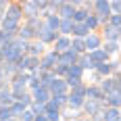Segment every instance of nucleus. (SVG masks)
<instances>
[{
	"mask_svg": "<svg viewBox=\"0 0 121 121\" xmlns=\"http://www.w3.org/2000/svg\"><path fill=\"white\" fill-rule=\"evenodd\" d=\"M17 38L23 40V42H31V40H36V29L29 27L27 23H21L19 29H17Z\"/></svg>",
	"mask_w": 121,
	"mask_h": 121,
	"instance_id": "nucleus-14",
	"label": "nucleus"
},
{
	"mask_svg": "<svg viewBox=\"0 0 121 121\" xmlns=\"http://www.w3.org/2000/svg\"><path fill=\"white\" fill-rule=\"evenodd\" d=\"M13 102V92L11 88H9V84H2L0 86V107H11Z\"/></svg>",
	"mask_w": 121,
	"mask_h": 121,
	"instance_id": "nucleus-18",
	"label": "nucleus"
},
{
	"mask_svg": "<svg viewBox=\"0 0 121 121\" xmlns=\"http://www.w3.org/2000/svg\"><path fill=\"white\" fill-rule=\"evenodd\" d=\"M48 92H50V96H56V94H67L69 88H67V84H65V79L54 77V79L50 82V86H48Z\"/></svg>",
	"mask_w": 121,
	"mask_h": 121,
	"instance_id": "nucleus-11",
	"label": "nucleus"
},
{
	"mask_svg": "<svg viewBox=\"0 0 121 121\" xmlns=\"http://www.w3.org/2000/svg\"><path fill=\"white\" fill-rule=\"evenodd\" d=\"M17 121H34V113H31L29 109H25L23 113H21V115L17 117Z\"/></svg>",
	"mask_w": 121,
	"mask_h": 121,
	"instance_id": "nucleus-31",
	"label": "nucleus"
},
{
	"mask_svg": "<svg viewBox=\"0 0 121 121\" xmlns=\"http://www.w3.org/2000/svg\"><path fill=\"white\" fill-rule=\"evenodd\" d=\"M75 65H79V67L84 69V73L94 71V65H92V60L88 59V54H79V56H77V63H75Z\"/></svg>",
	"mask_w": 121,
	"mask_h": 121,
	"instance_id": "nucleus-25",
	"label": "nucleus"
},
{
	"mask_svg": "<svg viewBox=\"0 0 121 121\" xmlns=\"http://www.w3.org/2000/svg\"><path fill=\"white\" fill-rule=\"evenodd\" d=\"M102 121H121L119 109H102Z\"/></svg>",
	"mask_w": 121,
	"mask_h": 121,
	"instance_id": "nucleus-24",
	"label": "nucleus"
},
{
	"mask_svg": "<svg viewBox=\"0 0 121 121\" xmlns=\"http://www.w3.org/2000/svg\"><path fill=\"white\" fill-rule=\"evenodd\" d=\"M56 60H59V54H56L54 50L48 48L42 56H40V71H54Z\"/></svg>",
	"mask_w": 121,
	"mask_h": 121,
	"instance_id": "nucleus-4",
	"label": "nucleus"
},
{
	"mask_svg": "<svg viewBox=\"0 0 121 121\" xmlns=\"http://www.w3.org/2000/svg\"><path fill=\"white\" fill-rule=\"evenodd\" d=\"M0 71H2V75H4V79L9 82L13 75L17 73V69H15V65H13V63H2V65H0Z\"/></svg>",
	"mask_w": 121,
	"mask_h": 121,
	"instance_id": "nucleus-28",
	"label": "nucleus"
},
{
	"mask_svg": "<svg viewBox=\"0 0 121 121\" xmlns=\"http://www.w3.org/2000/svg\"><path fill=\"white\" fill-rule=\"evenodd\" d=\"M71 27H73V21L60 19V23H59V36H67V38H71Z\"/></svg>",
	"mask_w": 121,
	"mask_h": 121,
	"instance_id": "nucleus-26",
	"label": "nucleus"
},
{
	"mask_svg": "<svg viewBox=\"0 0 121 121\" xmlns=\"http://www.w3.org/2000/svg\"><path fill=\"white\" fill-rule=\"evenodd\" d=\"M46 50H48V48H46L42 42L31 40V42H27V50H25V54H27V56H36V59H40V56H42Z\"/></svg>",
	"mask_w": 121,
	"mask_h": 121,
	"instance_id": "nucleus-9",
	"label": "nucleus"
},
{
	"mask_svg": "<svg viewBox=\"0 0 121 121\" xmlns=\"http://www.w3.org/2000/svg\"><path fill=\"white\" fill-rule=\"evenodd\" d=\"M107 23H109L111 27H117V29H121V15H111Z\"/></svg>",
	"mask_w": 121,
	"mask_h": 121,
	"instance_id": "nucleus-29",
	"label": "nucleus"
},
{
	"mask_svg": "<svg viewBox=\"0 0 121 121\" xmlns=\"http://www.w3.org/2000/svg\"><path fill=\"white\" fill-rule=\"evenodd\" d=\"M69 50H73L77 56L79 54H86V46H84V40H77V38H71V46Z\"/></svg>",
	"mask_w": 121,
	"mask_h": 121,
	"instance_id": "nucleus-27",
	"label": "nucleus"
},
{
	"mask_svg": "<svg viewBox=\"0 0 121 121\" xmlns=\"http://www.w3.org/2000/svg\"><path fill=\"white\" fill-rule=\"evenodd\" d=\"M29 111L34 113V117H40V115H44V107H42V104H31V107H29Z\"/></svg>",
	"mask_w": 121,
	"mask_h": 121,
	"instance_id": "nucleus-32",
	"label": "nucleus"
},
{
	"mask_svg": "<svg viewBox=\"0 0 121 121\" xmlns=\"http://www.w3.org/2000/svg\"><path fill=\"white\" fill-rule=\"evenodd\" d=\"M6 6H9V2H6V0H0V19L4 17V13H6Z\"/></svg>",
	"mask_w": 121,
	"mask_h": 121,
	"instance_id": "nucleus-33",
	"label": "nucleus"
},
{
	"mask_svg": "<svg viewBox=\"0 0 121 121\" xmlns=\"http://www.w3.org/2000/svg\"><path fill=\"white\" fill-rule=\"evenodd\" d=\"M90 31H88V27H86L84 23H73L71 27V38H77V40H84L86 36H88Z\"/></svg>",
	"mask_w": 121,
	"mask_h": 121,
	"instance_id": "nucleus-22",
	"label": "nucleus"
},
{
	"mask_svg": "<svg viewBox=\"0 0 121 121\" xmlns=\"http://www.w3.org/2000/svg\"><path fill=\"white\" fill-rule=\"evenodd\" d=\"M86 54H88V59L92 60V65H94V67H96V65H100V63H107V60H111L109 54H107L102 48H96V50H92V52H86Z\"/></svg>",
	"mask_w": 121,
	"mask_h": 121,
	"instance_id": "nucleus-16",
	"label": "nucleus"
},
{
	"mask_svg": "<svg viewBox=\"0 0 121 121\" xmlns=\"http://www.w3.org/2000/svg\"><path fill=\"white\" fill-rule=\"evenodd\" d=\"M84 46H86V52H92V50H96L102 46V38H100V34H88V36L84 38Z\"/></svg>",
	"mask_w": 121,
	"mask_h": 121,
	"instance_id": "nucleus-10",
	"label": "nucleus"
},
{
	"mask_svg": "<svg viewBox=\"0 0 121 121\" xmlns=\"http://www.w3.org/2000/svg\"><path fill=\"white\" fill-rule=\"evenodd\" d=\"M84 69H82V67H79V65H71V67H69V69H67V75H65V77H63V79H82V82H84Z\"/></svg>",
	"mask_w": 121,
	"mask_h": 121,
	"instance_id": "nucleus-21",
	"label": "nucleus"
},
{
	"mask_svg": "<svg viewBox=\"0 0 121 121\" xmlns=\"http://www.w3.org/2000/svg\"><path fill=\"white\" fill-rule=\"evenodd\" d=\"M94 71L100 75V79L111 77V75H113V63H111V60H107V63H100V65H96V67H94Z\"/></svg>",
	"mask_w": 121,
	"mask_h": 121,
	"instance_id": "nucleus-20",
	"label": "nucleus"
},
{
	"mask_svg": "<svg viewBox=\"0 0 121 121\" xmlns=\"http://www.w3.org/2000/svg\"><path fill=\"white\" fill-rule=\"evenodd\" d=\"M2 84H9V82L4 79V75H2V71H0V86H2Z\"/></svg>",
	"mask_w": 121,
	"mask_h": 121,
	"instance_id": "nucleus-35",
	"label": "nucleus"
},
{
	"mask_svg": "<svg viewBox=\"0 0 121 121\" xmlns=\"http://www.w3.org/2000/svg\"><path fill=\"white\" fill-rule=\"evenodd\" d=\"M92 15H96L98 21H100V27L109 21L111 17V9H109V0H94L92 4Z\"/></svg>",
	"mask_w": 121,
	"mask_h": 121,
	"instance_id": "nucleus-1",
	"label": "nucleus"
},
{
	"mask_svg": "<svg viewBox=\"0 0 121 121\" xmlns=\"http://www.w3.org/2000/svg\"><path fill=\"white\" fill-rule=\"evenodd\" d=\"M98 34H100V38H102V44H104V42H119L121 29H117V27H111L109 23H104L100 29H98Z\"/></svg>",
	"mask_w": 121,
	"mask_h": 121,
	"instance_id": "nucleus-5",
	"label": "nucleus"
},
{
	"mask_svg": "<svg viewBox=\"0 0 121 121\" xmlns=\"http://www.w3.org/2000/svg\"><path fill=\"white\" fill-rule=\"evenodd\" d=\"M9 121H17V119H15V117H13V119H9Z\"/></svg>",
	"mask_w": 121,
	"mask_h": 121,
	"instance_id": "nucleus-36",
	"label": "nucleus"
},
{
	"mask_svg": "<svg viewBox=\"0 0 121 121\" xmlns=\"http://www.w3.org/2000/svg\"><path fill=\"white\" fill-rule=\"evenodd\" d=\"M27 84H29V73H15L9 79V88L13 94L17 92H27Z\"/></svg>",
	"mask_w": 121,
	"mask_h": 121,
	"instance_id": "nucleus-2",
	"label": "nucleus"
},
{
	"mask_svg": "<svg viewBox=\"0 0 121 121\" xmlns=\"http://www.w3.org/2000/svg\"><path fill=\"white\" fill-rule=\"evenodd\" d=\"M77 63V54L73 52V50H67V52H60L59 54V60H56V65L59 67H65V69H69L71 65Z\"/></svg>",
	"mask_w": 121,
	"mask_h": 121,
	"instance_id": "nucleus-12",
	"label": "nucleus"
},
{
	"mask_svg": "<svg viewBox=\"0 0 121 121\" xmlns=\"http://www.w3.org/2000/svg\"><path fill=\"white\" fill-rule=\"evenodd\" d=\"M29 94H31V104H42L44 107L50 100V92H48V88H44V86L34 90V92H29Z\"/></svg>",
	"mask_w": 121,
	"mask_h": 121,
	"instance_id": "nucleus-8",
	"label": "nucleus"
},
{
	"mask_svg": "<svg viewBox=\"0 0 121 121\" xmlns=\"http://www.w3.org/2000/svg\"><path fill=\"white\" fill-rule=\"evenodd\" d=\"M100 92L104 94V96H109V94H117L121 90V77H104V79H100Z\"/></svg>",
	"mask_w": 121,
	"mask_h": 121,
	"instance_id": "nucleus-3",
	"label": "nucleus"
},
{
	"mask_svg": "<svg viewBox=\"0 0 121 121\" xmlns=\"http://www.w3.org/2000/svg\"><path fill=\"white\" fill-rule=\"evenodd\" d=\"M69 46H71V38L59 36L56 40H54V44L50 46V50H54L56 54H60V52H67V50H69Z\"/></svg>",
	"mask_w": 121,
	"mask_h": 121,
	"instance_id": "nucleus-15",
	"label": "nucleus"
},
{
	"mask_svg": "<svg viewBox=\"0 0 121 121\" xmlns=\"http://www.w3.org/2000/svg\"><path fill=\"white\" fill-rule=\"evenodd\" d=\"M86 100H94V102H102L104 94L100 92L96 84H86Z\"/></svg>",
	"mask_w": 121,
	"mask_h": 121,
	"instance_id": "nucleus-13",
	"label": "nucleus"
},
{
	"mask_svg": "<svg viewBox=\"0 0 121 121\" xmlns=\"http://www.w3.org/2000/svg\"><path fill=\"white\" fill-rule=\"evenodd\" d=\"M9 119H13L11 109L9 107H0V121H9Z\"/></svg>",
	"mask_w": 121,
	"mask_h": 121,
	"instance_id": "nucleus-30",
	"label": "nucleus"
},
{
	"mask_svg": "<svg viewBox=\"0 0 121 121\" xmlns=\"http://www.w3.org/2000/svg\"><path fill=\"white\" fill-rule=\"evenodd\" d=\"M100 48L109 54V59H117V54H119V42H104Z\"/></svg>",
	"mask_w": 121,
	"mask_h": 121,
	"instance_id": "nucleus-23",
	"label": "nucleus"
},
{
	"mask_svg": "<svg viewBox=\"0 0 121 121\" xmlns=\"http://www.w3.org/2000/svg\"><path fill=\"white\" fill-rule=\"evenodd\" d=\"M21 11H23V21H27V19H38V17H42V15L38 13L36 0H25V2H21Z\"/></svg>",
	"mask_w": 121,
	"mask_h": 121,
	"instance_id": "nucleus-7",
	"label": "nucleus"
},
{
	"mask_svg": "<svg viewBox=\"0 0 121 121\" xmlns=\"http://www.w3.org/2000/svg\"><path fill=\"white\" fill-rule=\"evenodd\" d=\"M34 121H48V119H46V115H40V117H34Z\"/></svg>",
	"mask_w": 121,
	"mask_h": 121,
	"instance_id": "nucleus-34",
	"label": "nucleus"
},
{
	"mask_svg": "<svg viewBox=\"0 0 121 121\" xmlns=\"http://www.w3.org/2000/svg\"><path fill=\"white\" fill-rule=\"evenodd\" d=\"M102 107H104V109H119V107H121V92L104 96V100H102Z\"/></svg>",
	"mask_w": 121,
	"mask_h": 121,
	"instance_id": "nucleus-19",
	"label": "nucleus"
},
{
	"mask_svg": "<svg viewBox=\"0 0 121 121\" xmlns=\"http://www.w3.org/2000/svg\"><path fill=\"white\" fill-rule=\"evenodd\" d=\"M4 17H6V19H13V21H17V23H23V11H21V2H9Z\"/></svg>",
	"mask_w": 121,
	"mask_h": 121,
	"instance_id": "nucleus-6",
	"label": "nucleus"
},
{
	"mask_svg": "<svg viewBox=\"0 0 121 121\" xmlns=\"http://www.w3.org/2000/svg\"><path fill=\"white\" fill-rule=\"evenodd\" d=\"M73 13H75L73 2H65V0H63L59 13H56V17H59V19H67V21H71V19H73Z\"/></svg>",
	"mask_w": 121,
	"mask_h": 121,
	"instance_id": "nucleus-17",
	"label": "nucleus"
}]
</instances>
